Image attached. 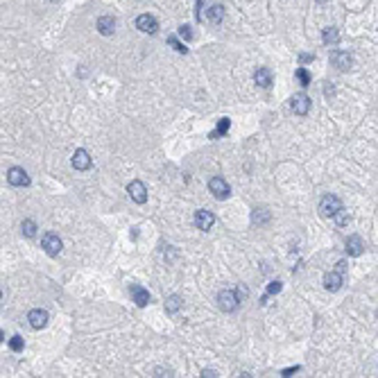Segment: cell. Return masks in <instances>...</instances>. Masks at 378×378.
<instances>
[{"mask_svg": "<svg viewBox=\"0 0 378 378\" xmlns=\"http://www.w3.org/2000/svg\"><path fill=\"white\" fill-rule=\"evenodd\" d=\"M41 247H43V252H46L48 256H59L61 249H64V242H61V238H59L54 231H48V234L43 235V240H41Z\"/></svg>", "mask_w": 378, "mask_h": 378, "instance_id": "obj_1", "label": "cell"}, {"mask_svg": "<svg viewBox=\"0 0 378 378\" xmlns=\"http://www.w3.org/2000/svg\"><path fill=\"white\" fill-rule=\"evenodd\" d=\"M168 46H172L177 53H181V54L188 53V48L183 46V43H179V41H177V36H168Z\"/></svg>", "mask_w": 378, "mask_h": 378, "instance_id": "obj_26", "label": "cell"}, {"mask_svg": "<svg viewBox=\"0 0 378 378\" xmlns=\"http://www.w3.org/2000/svg\"><path fill=\"white\" fill-rule=\"evenodd\" d=\"M254 82L261 89H270L272 86V71L270 68H258V71L254 72Z\"/></svg>", "mask_w": 378, "mask_h": 378, "instance_id": "obj_17", "label": "cell"}, {"mask_svg": "<svg viewBox=\"0 0 378 378\" xmlns=\"http://www.w3.org/2000/svg\"><path fill=\"white\" fill-rule=\"evenodd\" d=\"M131 297H134V301H136L138 308H145L147 304H150V292L145 290L143 286H138V283H131Z\"/></svg>", "mask_w": 378, "mask_h": 378, "instance_id": "obj_14", "label": "cell"}, {"mask_svg": "<svg viewBox=\"0 0 378 378\" xmlns=\"http://www.w3.org/2000/svg\"><path fill=\"white\" fill-rule=\"evenodd\" d=\"M116 30V18L113 16H100L98 18V32L102 36H111Z\"/></svg>", "mask_w": 378, "mask_h": 378, "instance_id": "obj_15", "label": "cell"}, {"mask_svg": "<svg viewBox=\"0 0 378 378\" xmlns=\"http://www.w3.org/2000/svg\"><path fill=\"white\" fill-rule=\"evenodd\" d=\"M179 36L186 39V41H190V39H193V30H190L188 25H181V27H179Z\"/></svg>", "mask_w": 378, "mask_h": 378, "instance_id": "obj_28", "label": "cell"}, {"mask_svg": "<svg viewBox=\"0 0 378 378\" xmlns=\"http://www.w3.org/2000/svg\"><path fill=\"white\" fill-rule=\"evenodd\" d=\"M365 252V242L360 235H351L349 240H346V254L349 256H360Z\"/></svg>", "mask_w": 378, "mask_h": 378, "instance_id": "obj_16", "label": "cell"}, {"mask_svg": "<svg viewBox=\"0 0 378 378\" xmlns=\"http://www.w3.org/2000/svg\"><path fill=\"white\" fill-rule=\"evenodd\" d=\"M315 2H320V5H324V2H328V0H315Z\"/></svg>", "mask_w": 378, "mask_h": 378, "instance_id": "obj_33", "label": "cell"}, {"mask_svg": "<svg viewBox=\"0 0 378 378\" xmlns=\"http://www.w3.org/2000/svg\"><path fill=\"white\" fill-rule=\"evenodd\" d=\"M297 372H299V367H288V369H283V372H281V376H294Z\"/></svg>", "mask_w": 378, "mask_h": 378, "instance_id": "obj_30", "label": "cell"}, {"mask_svg": "<svg viewBox=\"0 0 378 378\" xmlns=\"http://www.w3.org/2000/svg\"><path fill=\"white\" fill-rule=\"evenodd\" d=\"M9 346H12L14 351H20V349L25 346V342H23V338H20V335H14V338L9 340Z\"/></svg>", "mask_w": 378, "mask_h": 378, "instance_id": "obj_27", "label": "cell"}, {"mask_svg": "<svg viewBox=\"0 0 378 378\" xmlns=\"http://www.w3.org/2000/svg\"><path fill=\"white\" fill-rule=\"evenodd\" d=\"M222 18H224V7H222V5H213L209 9V20L213 23V25H217V23H222Z\"/></svg>", "mask_w": 378, "mask_h": 378, "instance_id": "obj_20", "label": "cell"}, {"mask_svg": "<svg viewBox=\"0 0 378 378\" xmlns=\"http://www.w3.org/2000/svg\"><path fill=\"white\" fill-rule=\"evenodd\" d=\"M202 376H206V378H213V376H216V372H211V369H206V372H202Z\"/></svg>", "mask_w": 378, "mask_h": 378, "instance_id": "obj_32", "label": "cell"}, {"mask_svg": "<svg viewBox=\"0 0 378 378\" xmlns=\"http://www.w3.org/2000/svg\"><path fill=\"white\" fill-rule=\"evenodd\" d=\"M7 181L12 183V186H27V183H30V175H27L23 168H9Z\"/></svg>", "mask_w": 378, "mask_h": 378, "instance_id": "obj_12", "label": "cell"}, {"mask_svg": "<svg viewBox=\"0 0 378 378\" xmlns=\"http://www.w3.org/2000/svg\"><path fill=\"white\" fill-rule=\"evenodd\" d=\"M331 64L338 68V71H349L353 66V57L344 50H333L331 53Z\"/></svg>", "mask_w": 378, "mask_h": 378, "instance_id": "obj_6", "label": "cell"}, {"mask_svg": "<svg viewBox=\"0 0 378 378\" xmlns=\"http://www.w3.org/2000/svg\"><path fill=\"white\" fill-rule=\"evenodd\" d=\"M297 79L301 82V86H310V75H308V71L304 68V66L297 68Z\"/></svg>", "mask_w": 378, "mask_h": 378, "instance_id": "obj_25", "label": "cell"}, {"mask_svg": "<svg viewBox=\"0 0 378 378\" xmlns=\"http://www.w3.org/2000/svg\"><path fill=\"white\" fill-rule=\"evenodd\" d=\"M229 127H231V120H229V118H222L220 123H217V129H216V131H211V138L224 136V134L229 131Z\"/></svg>", "mask_w": 378, "mask_h": 378, "instance_id": "obj_22", "label": "cell"}, {"mask_svg": "<svg viewBox=\"0 0 378 378\" xmlns=\"http://www.w3.org/2000/svg\"><path fill=\"white\" fill-rule=\"evenodd\" d=\"M27 320H30V326H32V328L41 331V328H46V324H48V310H43V308H34V310H30Z\"/></svg>", "mask_w": 378, "mask_h": 378, "instance_id": "obj_11", "label": "cell"}, {"mask_svg": "<svg viewBox=\"0 0 378 378\" xmlns=\"http://www.w3.org/2000/svg\"><path fill=\"white\" fill-rule=\"evenodd\" d=\"M20 231H23L25 238H34V235H36V222H34V220H23Z\"/></svg>", "mask_w": 378, "mask_h": 378, "instance_id": "obj_21", "label": "cell"}, {"mask_svg": "<svg viewBox=\"0 0 378 378\" xmlns=\"http://www.w3.org/2000/svg\"><path fill=\"white\" fill-rule=\"evenodd\" d=\"M342 283H344V272L342 270L335 268V272L324 274V288L328 292H338L340 288H342Z\"/></svg>", "mask_w": 378, "mask_h": 378, "instance_id": "obj_5", "label": "cell"}, {"mask_svg": "<svg viewBox=\"0 0 378 378\" xmlns=\"http://www.w3.org/2000/svg\"><path fill=\"white\" fill-rule=\"evenodd\" d=\"M136 27L143 34H157L159 23H157V18H154V16H150V14H141V16L136 18Z\"/></svg>", "mask_w": 378, "mask_h": 378, "instance_id": "obj_8", "label": "cell"}, {"mask_svg": "<svg viewBox=\"0 0 378 378\" xmlns=\"http://www.w3.org/2000/svg\"><path fill=\"white\" fill-rule=\"evenodd\" d=\"M313 54H301V64H306V61H313Z\"/></svg>", "mask_w": 378, "mask_h": 378, "instance_id": "obj_31", "label": "cell"}, {"mask_svg": "<svg viewBox=\"0 0 378 378\" xmlns=\"http://www.w3.org/2000/svg\"><path fill=\"white\" fill-rule=\"evenodd\" d=\"M252 220H254L256 224H268V222H270V211H265V209H254V213H252Z\"/></svg>", "mask_w": 378, "mask_h": 378, "instance_id": "obj_23", "label": "cell"}, {"mask_svg": "<svg viewBox=\"0 0 378 378\" xmlns=\"http://www.w3.org/2000/svg\"><path fill=\"white\" fill-rule=\"evenodd\" d=\"M179 308H181V297H177V294H170L168 299H165V310H168V315L179 313Z\"/></svg>", "mask_w": 378, "mask_h": 378, "instance_id": "obj_19", "label": "cell"}, {"mask_svg": "<svg viewBox=\"0 0 378 378\" xmlns=\"http://www.w3.org/2000/svg\"><path fill=\"white\" fill-rule=\"evenodd\" d=\"M209 190L213 193V197L216 199H227L229 195H231V188H229V183L222 179V177H213L209 181Z\"/></svg>", "mask_w": 378, "mask_h": 378, "instance_id": "obj_4", "label": "cell"}, {"mask_svg": "<svg viewBox=\"0 0 378 378\" xmlns=\"http://www.w3.org/2000/svg\"><path fill=\"white\" fill-rule=\"evenodd\" d=\"M127 193H129V197L136 204H145V202H147V188H145V183L138 181V179L127 186Z\"/></svg>", "mask_w": 378, "mask_h": 378, "instance_id": "obj_7", "label": "cell"}, {"mask_svg": "<svg viewBox=\"0 0 378 378\" xmlns=\"http://www.w3.org/2000/svg\"><path fill=\"white\" fill-rule=\"evenodd\" d=\"M290 107L297 116H306L308 111H310V98H308L306 93H297L292 100H290Z\"/></svg>", "mask_w": 378, "mask_h": 378, "instance_id": "obj_9", "label": "cell"}, {"mask_svg": "<svg viewBox=\"0 0 378 378\" xmlns=\"http://www.w3.org/2000/svg\"><path fill=\"white\" fill-rule=\"evenodd\" d=\"M281 288H283V283L281 281H272L268 286V294H276V292H281Z\"/></svg>", "mask_w": 378, "mask_h": 378, "instance_id": "obj_29", "label": "cell"}, {"mask_svg": "<svg viewBox=\"0 0 378 378\" xmlns=\"http://www.w3.org/2000/svg\"><path fill=\"white\" fill-rule=\"evenodd\" d=\"M338 211H342V202H340V197H335V195L322 197V202H320V216L322 217H333Z\"/></svg>", "mask_w": 378, "mask_h": 378, "instance_id": "obj_2", "label": "cell"}, {"mask_svg": "<svg viewBox=\"0 0 378 378\" xmlns=\"http://www.w3.org/2000/svg\"><path fill=\"white\" fill-rule=\"evenodd\" d=\"M213 224H216V216H213L211 211H197V213H195V227L197 229L209 231Z\"/></svg>", "mask_w": 378, "mask_h": 378, "instance_id": "obj_13", "label": "cell"}, {"mask_svg": "<svg viewBox=\"0 0 378 378\" xmlns=\"http://www.w3.org/2000/svg\"><path fill=\"white\" fill-rule=\"evenodd\" d=\"M238 301H240V297H238V292H234V290H222V292L217 294V306H220L224 313H234L235 308H238Z\"/></svg>", "mask_w": 378, "mask_h": 378, "instance_id": "obj_3", "label": "cell"}, {"mask_svg": "<svg viewBox=\"0 0 378 378\" xmlns=\"http://www.w3.org/2000/svg\"><path fill=\"white\" fill-rule=\"evenodd\" d=\"M333 220H335V224H338V227H346V224H349V220H351V216H349V211H338V213H335V216H333Z\"/></svg>", "mask_w": 378, "mask_h": 378, "instance_id": "obj_24", "label": "cell"}, {"mask_svg": "<svg viewBox=\"0 0 378 378\" xmlns=\"http://www.w3.org/2000/svg\"><path fill=\"white\" fill-rule=\"evenodd\" d=\"M322 41H324L326 46H338V41H340L338 27H324V32H322Z\"/></svg>", "mask_w": 378, "mask_h": 378, "instance_id": "obj_18", "label": "cell"}, {"mask_svg": "<svg viewBox=\"0 0 378 378\" xmlns=\"http://www.w3.org/2000/svg\"><path fill=\"white\" fill-rule=\"evenodd\" d=\"M71 163H72V168L79 170V172H84V170H89L93 165V161H91V157H89V152L86 150H75Z\"/></svg>", "mask_w": 378, "mask_h": 378, "instance_id": "obj_10", "label": "cell"}]
</instances>
